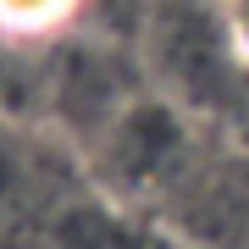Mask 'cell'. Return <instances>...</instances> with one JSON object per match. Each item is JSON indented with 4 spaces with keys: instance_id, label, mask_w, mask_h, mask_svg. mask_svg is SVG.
<instances>
[{
    "instance_id": "obj_1",
    "label": "cell",
    "mask_w": 249,
    "mask_h": 249,
    "mask_svg": "<svg viewBox=\"0 0 249 249\" xmlns=\"http://www.w3.org/2000/svg\"><path fill=\"white\" fill-rule=\"evenodd\" d=\"M155 67L166 83H178L188 100L199 106H216L232 83H227V67H222V34L216 22L205 17L199 6L188 0H172L166 11L155 17Z\"/></svg>"
},
{
    "instance_id": "obj_3",
    "label": "cell",
    "mask_w": 249,
    "mask_h": 249,
    "mask_svg": "<svg viewBox=\"0 0 249 249\" xmlns=\"http://www.w3.org/2000/svg\"><path fill=\"white\" fill-rule=\"evenodd\" d=\"M172 150H178V122H172L166 111H133V116H122L116 122V160L111 166L122 172V178H155L160 166L172 160Z\"/></svg>"
},
{
    "instance_id": "obj_4",
    "label": "cell",
    "mask_w": 249,
    "mask_h": 249,
    "mask_svg": "<svg viewBox=\"0 0 249 249\" xmlns=\"http://www.w3.org/2000/svg\"><path fill=\"white\" fill-rule=\"evenodd\" d=\"M28 194V166H22V150L0 133V222L17 211V199Z\"/></svg>"
},
{
    "instance_id": "obj_2",
    "label": "cell",
    "mask_w": 249,
    "mask_h": 249,
    "mask_svg": "<svg viewBox=\"0 0 249 249\" xmlns=\"http://www.w3.org/2000/svg\"><path fill=\"white\" fill-rule=\"evenodd\" d=\"M55 100L72 122H100L122 100V83H116V72L100 50H72L55 72Z\"/></svg>"
}]
</instances>
